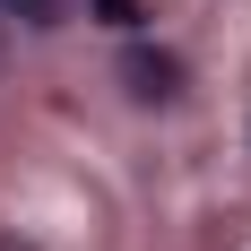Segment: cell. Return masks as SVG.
I'll use <instances>...</instances> for the list:
<instances>
[{"label":"cell","mask_w":251,"mask_h":251,"mask_svg":"<svg viewBox=\"0 0 251 251\" xmlns=\"http://www.w3.org/2000/svg\"><path fill=\"white\" fill-rule=\"evenodd\" d=\"M0 9H9V18H52L61 0H0Z\"/></svg>","instance_id":"cell-1"}]
</instances>
